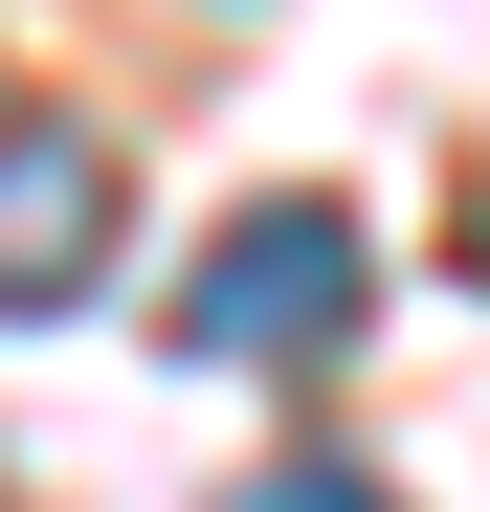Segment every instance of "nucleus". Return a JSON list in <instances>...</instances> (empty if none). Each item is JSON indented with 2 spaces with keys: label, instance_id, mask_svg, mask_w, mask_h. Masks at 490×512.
Here are the masks:
<instances>
[{
  "label": "nucleus",
  "instance_id": "1",
  "mask_svg": "<svg viewBox=\"0 0 490 512\" xmlns=\"http://www.w3.org/2000/svg\"><path fill=\"white\" fill-rule=\"evenodd\" d=\"M357 334H379L357 201H245L201 268H179V357H201V379H335Z\"/></svg>",
  "mask_w": 490,
  "mask_h": 512
},
{
  "label": "nucleus",
  "instance_id": "2",
  "mask_svg": "<svg viewBox=\"0 0 490 512\" xmlns=\"http://www.w3.org/2000/svg\"><path fill=\"white\" fill-rule=\"evenodd\" d=\"M90 245H112V134L0 112V312H67V290H90Z\"/></svg>",
  "mask_w": 490,
  "mask_h": 512
},
{
  "label": "nucleus",
  "instance_id": "3",
  "mask_svg": "<svg viewBox=\"0 0 490 512\" xmlns=\"http://www.w3.org/2000/svg\"><path fill=\"white\" fill-rule=\"evenodd\" d=\"M245 512H401L379 468H335V446H290V468H245Z\"/></svg>",
  "mask_w": 490,
  "mask_h": 512
}]
</instances>
